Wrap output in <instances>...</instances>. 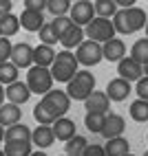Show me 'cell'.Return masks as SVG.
<instances>
[{
    "label": "cell",
    "instance_id": "1",
    "mask_svg": "<svg viewBox=\"0 0 148 156\" xmlns=\"http://www.w3.org/2000/svg\"><path fill=\"white\" fill-rule=\"evenodd\" d=\"M146 11L139 7H128V9H117V13L111 18V22L115 27V33L122 35H131L137 33L139 29H144L146 24Z\"/></svg>",
    "mask_w": 148,
    "mask_h": 156
},
{
    "label": "cell",
    "instance_id": "2",
    "mask_svg": "<svg viewBox=\"0 0 148 156\" xmlns=\"http://www.w3.org/2000/svg\"><path fill=\"white\" fill-rule=\"evenodd\" d=\"M95 90V77L91 70H78L69 81H66V95L69 99H75V101H84L91 92Z\"/></svg>",
    "mask_w": 148,
    "mask_h": 156
},
{
    "label": "cell",
    "instance_id": "3",
    "mask_svg": "<svg viewBox=\"0 0 148 156\" xmlns=\"http://www.w3.org/2000/svg\"><path fill=\"white\" fill-rule=\"evenodd\" d=\"M49 70H51L53 81H62V84H66V81L78 73L75 53H71V51H60V53H55V59H53V64L49 66Z\"/></svg>",
    "mask_w": 148,
    "mask_h": 156
},
{
    "label": "cell",
    "instance_id": "4",
    "mask_svg": "<svg viewBox=\"0 0 148 156\" xmlns=\"http://www.w3.org/2000/svg\"><path fill=\"white\" fill-rule=\"evenodd\" d=\"M25 84L29 86L31 95H47V92L53 88V77H51L49 68L42 66H31L27 68V81Z\"/></svg>",
    "mask_w": 148,
    "mask_h": 156
},
{
    "label": "cell",
    "instance_id": "5",
    "mask_svg": "<svg viewBox=\"0 0 148 156\" xmlns=\"http://www.w3.org/2000/svg\"><path fill=\"white\" fill-rule=\"evenodd\" d=\"M84 35H86L91 42H108V40H113L115 37V27H113V22L111 20H106V18H97L95 16L91 22L84 27Z\"/></svg>",
    "mask_w": 148,
    "mask_h": 156
},
{
    "label": "cell",
    "instance_id": "6",
    "mask_svg": "<svg viewBox=\"0 0 148 156\" xmlns=\"http://www.w3.org/2000/svg\"><path fill=\"white\" fill-rule=\"evenodd\" d=\"M44 106L55 114V117H66V112H69V108H71V99H69V95L64 90H58V88H51L47 95H42V99H40Z\"/></svg>",
    "mask_w": 148,
    "mask_h": 156
},
{
    "label": "cell",
    "instance_id": "7",
    "mask_svg": "<svg viewBox=\"0 0 148 156\" xmlns=\"http://www.w3.org/2000/svg\"><path fill=\"white\" fill-rule=\"evenodd\" d=\"M75 59L82 66H95L102 62V44L84 40V42L75 48Z\"/></svg>",
    "mask_w": 148,
    "mask_h": 156
},
{
    "label": "cell",
    "instance_id": "8",
    "mask_svg": "<svg viewBox=\"0 0 148 156\" xmlns=\"http://www.w3.org/2000/svg\"><path fill=\"white\" fill-rule=\"evenodd\" d=\"M69 18L75 27H86L91 20L95 18V9H93V2L89 0H80V2H73L71 9H69Z\"/></svg>",
    "mask_w": 148,
    "mask_h": 156
},
{
    "label": "cell",
    "instance_id": "9",
    "mask_svg": "<svg viewBox=\"0 0 148 156\" xmlns=\"http://www.w3.org/2000/svg\"><path fill=\"white\" fill-rule=\"evenodd\" d=\"M9 62L20 70V68H31L33 66V46L29 42H20L11 46V57Z\"/></svg>",
    "mask_w": 148,
    "mask_h": 156
},
{
    "label": "cell",
    "instance_id": "10",
    "mask_svg": "<svg viewBox=\"0 0 148 156\" xmlns=\"http://www.w3.org/2000/svg\"><path fill=\"white\" fill-rule=\"evenodd\" d=\"M124 130H126L124 117L117 114V112H111V114H106V119H104V128H102L100 134L108 141V139H115V136H122Z\"/></svg>",
    "mask_w": 148,
    "mask_h": 156
},
{
    "label": "cell",
    "instance_id": "11",
    "mask_svg": "<svg viewBox=\"0 0 148 156\" xmlns=\"http://www.w3.org/2000/svg\"><path fill=\"white\" fill-rule=\"evenodd\" d=\"M29 97H31V90H29V86L25 84V81H20V79L13 81V84H9V86H5V99L9 103L22 106V103L29 101Z\"/></svg>",
    "mask_w": 148,
    "mask_h": 156
},
{
    "label": "cell",
    "instance_id": "12",
    "mask_svg": "<svg viewBox=\"0 0 148 156\" xmlns=\"http://www.w3.org/2000/svg\"><path fill=\"white\" fill-rule=\"evenodd\" d=\"M51 130H53V136L58 139V141H62V143H66L69 139H73L75 136V121L73 119H69V117H60V119H55L53 121V126H51Z\"/></svg>",
    "mask_w": 148,
    "mask_h": 156
},
{
    "label": "cell",
    "instance_id": "13",
    "mask_svg": "<svg viewBox=\"0 0 148 156\" xmlns=\"http://www.w3.org/2000/svg\"><path fill=\"white\" fill-rule=\"evenodd\" d=\"M117 75L122 79H126L128 84L137 81V79H142V64H137L133 57H122L117 62Z\"/></svg>",
    "mask_w": 148,
    "mask_h": 156
},
{
    "label": "cell",
    "instance_id": "14",
    "mask_svg": "<svg viewBox=\"0 0 148 156\" xmlns=\"http://www.w3.org/2000/svg\"><path fill=\"white\" fill-rule=\"evenodd\" d=\"M122 57H126V44H124V40L113 37V40H108V42L102 44V59L120 62Z\"/></svg>",
    "mask_w": 148,
    "mask_h": 156
},
{
    "label": "cell",
    "instance_id": "15",
    "mask_svg": "<svg viewBox=\"0 0 148 156\" xmlns=\"http://www.w3.org/2000/svg\"><path fill=\"white\" fill-rule=\"evenodd\" d=\"M128 95H131V84H128L126 79L115 77V79L108 81V86H106V97H108V101H124Z\"/></svg>",
    "mask_w": 148,
    "mask_h": 156
},
{
    "label": "cell",
    "instance_id": "16",
    "mask_svg": "<svg viewBox=\"0 0 148 156\" xmlns=\"http://www.w3.org/2000/svg\"><path fill=\"white\" fill-rule=\"evenodd\" d=\"M108 106H111V101L106 97V92H102V90H93L91 95L84 99V108H86V112H102V114H106Z\"/></svg>",
    "mask_w": 148,
    "mask_h": 156
},
{
    "label": "cell",
    "instance_id": "17",
    "mask_svg": "<svg viewBox=\"0 0 148 156\" xmlns=\"http://www.w3.org/2000/svg\"><path fill=\"white\" fill-rule=\"evenodd\" d=\"M18 22L25 31H29V33H38L42 29V24H44V16L40 11H29V9H25V11L18 16Z\"/></svg>",
    "mask_w": 148,
    "mask_h": 156
},
{
    "label": "cell",
    "instance_id": "18",
    "mask_svg": "<svg viewBox=\"0 0 148 156\" xmlns=\"http://www.w3.org/2000/svg\"><path fill=\"white\" fill-rule=\"evenodd\" d=\"M53 141H55V136H53L51 126H38L36 130H31V145H36V147H40V150L51 147Z\"/></svg>",
    "mask_w": 148,
    "mask_h": 156
},
{
    "label": "cell",
    "instance_id": "19",
    "mask_svg": "<svg viewBox=\"0 0 148 156\" xmlns=\"http://www.w3.org/2000/svg\"><path fill=\"white\" fill-rule=\"evenodd\" d=\"M20 117H22V110H20V106H16V103H2L0 106V126L2 128H9V126H16V123H20Z\"/></svg>",
    "mask_w": 148,
    "mask_h": 156
},
{
    "label": "cell",
    "instance_id": "20",
    "mask_svg": "<svg viewBox=\"0 0 148 156\" xmlns=\"http://www.w3.org/2000/svg\"><path fill=\"white\" fill-rule=\"evenodd\" d=\"M16 141V143H31V128L25 123H16V126L5 128V143Z\"/></svg>",
    "mask_w": 148,
    "mask_h": 156
},
{
    "label": "cell",
    "instance_id": "21",
    "mask_svg": "<svg viewBox=\"0 0 148 156\" xmlns=\"http://www.w3.org/2000/svg\"><path fill=\"white\" fill-rule=\"evenodd\" d=\"M102 147H104V154L106 156H126V154H131V143L124 136L108 139L106 145H102Z\"/></svg>",
    "mask_w": 148,
    "mask_h": 156
},
{
    "label": "cell",
    "instance_id": "22",
    "mask_svg": "<svg viewBox=\"0 0 148 156\" xmlns=\"http://www.w3.org/2000/svg\"><path fill=\"white\" fill-rule=\"evenodd\" d=\"M55 59V51L53 46H47V44H38L33 46V66H42V68H49Z\"/></svg>",
    "mask_w": 148,
    "mask_h": 156
},
{
    "label": "cell",
    "instance_id": "23",
    "mask_svg": "<svg viewBox=\"0 0 148 156\" xmlns=\"http://www.w3.org/2000/svg\"><path fill=\"white\" fill-rule=\"evenodd\" d=\"M58 42L62 44V46H64V51H71V48H78L82 42H84V29L82 27H75V24H73L69 31H66V33L64 35H60V40H58Z\"/></svg>",
    "mask_w": 148,
    "mask_h": 156
},
{
    "label": "cell",
    "instance_id": "24",
    "mask_svg": "<svg viewBox=\"0 0 148 156\" xmlns=\"http://www.w3.org/2000/svg\"><path fill=\"white\" fill-rule=\"evenodd\" d=\"M20 31V22H18V16L13 13H7L0 18V35L2 37H11Z\"/></svg>",
    "mask_w": 148,
    "mask_h": 156
},
{
    "label": "cell",
    "instance_id": "25",
    "mask_svg": "<svg viewBox=\"0 0 148 156\" xmlns=\"http://www.w3.org/2000/svg\"><path fill=\"white\" fill-rule=\"evenodd\" d=\"M33 117H36V121H38V126H53V121L60 119V117H55V114L51 112L42 101H38L36 106H33Z\"/></svg>",
    "mask_w": 148,
    "mask_h": 156
},
{
    "label": "cell",
    "instance_id": "26",
    "mask_svg": "<svg viewBox=\"0 0 148 156\" xmlns=\"http://www.w3.org/2000/svg\"><path fill=\"white\" fill-rule=\"evenodd\" d=\"M86 145H89L86 136L75 134L73 139H69V141L64 143V152H66V156H82V152L86 150Z\"/></svg>",
    "mask_w": 148,
    "mask_h": 156
},
{
    "label": "cell",
    "instance_id": "27",
    "mask_svg": "<svg viewBox=\"0 0 148 156\" xmlns=\"http://www.w3.org/2000/svg\"><path fill=\"white\" fill-rule=\"evenodd\" d=\"M128 114H131V119L137 121V123H146L148 121V101L144 99H135L131 103V108H128Z\"/></svg>",
    "mask_w": 148,
    "mask_h": 156
},
{
    "label": "cell",
    "instance_id": "28",
    "mask_svg": "<svg viewBox=\"0 0 148 156\" xmlns=\"http://www.w3.org/2000/svg\"><path fill=\"white\" fill-rule=\"evenodd\" d=\"M93 9H95V16L97 18H106V20H111L117 13V5H115L113 0H95Z\"/></svg>",
    "mask_w": 148,
    "mask_h": 156
},
{
    "label": "cell",
    "instance_id": "29",
    "mask_svg": "<svg viewBox=\"0 0 148 156\" xmlns=\"http://www.w3.org/2000/svg\"><path fill=\"white\" fill-rule=\"evenodd\" d=\"M5 156H29L33 152V145L31 143H16V141H9L5 143Z\"/></svg>",
    "mask_w": 148,
    "mask_h": 156
},
{
    "label": "cell",
    "instance_id": "30",
    "mask_svg": "<svg viewBox=\"0 0 148 156\" xmlns=\"http://www.w3.org/2000/svg\"><path fill=\"white\" fill-rule=\"evenodd\" d=\"M131 57L137 62V64H146L148 62V37H142V40H137V42L133 44L131 48Z\"/></svg>",
    "mask_w": 148,
    "mask_h": 156
},
{
    "label": "cell",
    "instance_id": "31",
    "mask_svg": "<svg viewBox=\"0 0 148 156\" xmlns=\"http://www.w3.org/2000/svg\"><path fill=\"white\" fill-rule=\"evenodd\" d=\"M18 75H20V70L11 64V62L0 64V84L2 86H9V84H13V81H18Z\"/></svg>",
    "mask_w": 148,
    "mask_h": 156
},
{
    "label": "cell",
    "instance_id": "32",
    "mask_svg": "<svg viewBox=\"0 0 148 156\" xmlns=\"http://www.w3.org/2000/svg\"><path fill=\"white\" fill-rule=\"evenodd\" d=\"M104 119H106V114H102V112H86V117H84V126H86V130L100 134L102 128H104Z\"/></svg>",
    "mask_w": 148,
    "mask_h": 156
},
{
    "label": "cell",
    "instance_id": "33",
    "mask_svg": "<svg viewBox=\"0 0 148 156\" xmlns=\"http://www.w3.org/2000/svg\"><path fill=\"white\" fill-rule=\"evenodd\" d=\"M71 0H47V9L53 18H60V16H69V9H71Z\"/></svg>",
    "mask_w": 148,
    "mask_h": 156
},
{
    "label": "cell",
    "instance_id": "34",
    "mask_svg": "<svg viewBox=\"0 0 148 156\" xmlns=\"http://www.w3.org/2000/svg\"><path fill=\"white\" fill-rule=\"evenodd\" d=\"M38 33H40V42H42V44H47V46H53V44H58V35H55L53 27H51V22H44V24H42V29L38 31Z\"/></svg>",
    "mask_w": 148,
    "mask_h": 156
},
{
    "label": "cell",
    "instance_id": "35",
    "mask_svg": "<svg viewBox=\"0 0 148 156\" xmlns=\"http://www.w3.org/2000/svg\"><path fill=\"white\" fill-rule=\"evenodd\" d=\"M51 27H53L55 35H58V40H60V35H64L66 31L73 27V22H71L69 16H60V18H53V20H51Z\"/></svg>",
    "mask_w": 148,
    "mask_h": 156
},
{
    "label": "cell",
    "instance_id": "36",
    "mask_svg": "<svg viewBox=\"0 0 148 156\" xmlns=\"http://www.w3.org/2000/svg\"><path fill=\"white\" fill-rule=\"evenodd\" d=\"M11 40L9 37H0V64H5V62H9V57H11Z\"/></svg>",
    "mask_w": 148,
    "mask_h": 156
},
{
    "label": "cell",
    "instance_id": "37",
    "mask_svg": "<svg viewBox=\"0 0 148 156\" xmlns=\"http://www.w3.org/2000/svg\"><path fill=\"white\" fill-rule=\"evenodd\" d=\"M135 92H137V99H144V101H148V77L137 79Z\"/></svg>",
    "mask_w": 148,
    "mask_h": 156
},
{
    "label": "cell",
    "instance_id": "38",
    "mask_svg": "<svg viewBox=\"0 0 148 156\" xmlns=\"http://www.w3.org/2000/svg\"><path fill=\"white\" fill-rule=\"evenodd\" d=\"M25 9H29V11H44L47 9V0H25Z\"/></svg>",
    "mask_w": 148,
    "mask_h": 156
},
{
    "label": "cell",
    "instance_id": "39",
    "mask_svg": "<svg viewBox=\"0 0 148 156\" xmlns=\"http://www.w3.org/2000/svg\"><path fill=\"white\" fill-rule=\"evenodd\" d=\"M82 156H106L104 154V147L97 143H93V145H86V150L82 152Z\"/></svg>",
    "mask_w": 148,
    "mask_h": 156
},
{
    "label": "cell",
    "instance_id": "40",
    "mask_svg": "<svg viewBox=\"0 0 148 156\" xmlns=\"http://www.w3.org/2000/svg\"><path fill=\"white\" fill-rule=\"evenodd\" d=\"M115 5H117V9H128L137 5V0H115Z\"/></svg>",
    "mask_w": 148,
    "mask_h": 156
},
{
    "label": "cell",
    "instance_id": "41",
    "mask_svg": "<svg viewBox=\"0 0 148 156\" xmlns=\"http://www.w3.org/2000/svg\"><path fill=\"white\" fill-rule=\"evenodd\" d=\"M11 9H13V5H11V2H0V18L7 16V13H13Z\"/></svg>",
    "mask_w": 148,
    "mask_h": 156
},
{
    "label": "cell",
    "instance_id": "42",
    "mask_svg": "<svg viewBox=\"0 0 148 156\" xmlns=\"http://www.w3.org/2000/svg\"><path fill=\"white\" fill-rule=\"evenodd\" d=\"M29 156H49V154H47L44 150H36V152H31Z\"/></svg>",
    "mask_w": 148,
    "mask_h": 156
},
{
    "label": "cell",
    "instance_id": "43",
    "mask_svg": "<svg viewBox=\"0 0 148 156\" xmlns=\"http://www.w3.org/2000/svg\"><path fill=\"white\" fill-rule=\"evenodd\" d=\"M2 103H5V86L0 84V106H2Z\"/></svg>",
    "mask_w": 148,
    "mask_h": 156
},
{
    "label": "cell",
    "instance_id": "44",
    "mask_svg": "<svg viewBox=\"0 0 148 156\" xmlns=\"http://www.w3.org/2000/svg\"><path fill=\"white\" fill-rule=\"evenodd\" d=\"M142 77H148V62L142 66Z\"/></svg>",
    "mask_w": 148,
    "mask_h": 156
},
{
    "label": "cell",
    "instance_id": "45",
    "mask_svg": "<svg viewBox=\"0 0 148 156\" xmlns=\"http://www.w3.org/2000/svg\"><path fill=\"white\" fill-rule=\"evenodd\" d=\"M2 141H5V128L0 126V143H2Z\"/></svg>",
    "mask_w": 148,
    "mask_h": 156
},
{
    "label": "cell",
    "instance_id": "46",
    "mask_svg": "<svg viewBox=\"0 0 148 156\" xmlns=\"http://www.w3.org/2000/svg\"><path fill=\"white\" fill-rule=\"evenodd\" d=\"M144 29H146V37H148V18H146V24H144Z\"/></svg>",
    "mask_w": 148,
    "mask_h": 156
},
{
    "label": "cell",
    "instance_id": "47",
    "mask_svg": "<svg viewBox=\"0 0 148 156\" xmlns=\"http://www.w3.org/2000/svg\"><path fill=\"white\" fill-rule=\"evenodd\" d=\"M0 2H11V0H0Z\"/></svg>",
    "mask_w": 148,
    "mask_h": 156
},
{
    "label": "cell",
    "instance_id": "48",
    "mask_svg": "<svg viewBox=\"0 0 148 156\" xmlns=\"http://www.w3.org/2000/svg\"><path fill=\"white\" fill-rule=\"evenodd\" d=\"M142 156H148V150H146V152H144V154H142Z\"/></svg>",
    "mask_w": 148,
    "mask_h": 156
},
{
    "label": "cell",
    "instance_id": "49",
    "mask_svg": "<svg viewBox=\"0 0 148 156\" xmlns=\"http://www.w3.org/2000/svg\"><path fill=\"white\" fill-rule=\"evenodd\" d=\"M0 156H5V152H2V150H0Z\"/></svg>",
    "mask_w": 148,
    "mask_h": 156
},
{
    "label": "cell",
    "instance_id": "50",
    "mask_svg": "<svg viewBox=\"0 0 148 156\" xmlns=\"http://www.w3.org/2000/svg\"><path fill=\"white\" fill-rule=\"evenodd\" d=\"M126 156H137V154H126Z\"/></svg>",
    "mask_w": 148,
    "mask_h": 156
},
{
    "label": "cell",
    "instance_id": "51",
    "mask_svg": "<svg viewBox=\"0 0 148 156\" xmlns=\"http://www.w3.org/2000/svg\"><path fill=\"white\" fill-rule=\"evenodd\" d=\"M71 2H80V0H71Z\"/></svg>",
    "mask_w": 148,
    "mask_h": 156
},
{
    "label": "cell",
    "instance_id": "52",
    "mask_svg": "<svg viewBox=\"0 0 148 156\" xmlns=\"http://www.w3.org/2000/svg\"><path fill=\"white\" fill-rule=\"evenodd\" d=\"M146 139H148V134H146Z\"/></svg>",
    "mask_w": 148,
    "mask_h": 156
},
{
    "label": "cell",
    "instance_id": "53",
    "mask_svg": "<svg viewBox=\"0 0 148 156\" xmlns=\"http://www.w3.org/2000/svg\"><path fill=\"white\" fill-rule=\"evenodd\" d=\"M113 2H115V0H113Z\"/></svg>",
    "mask_w": 148,
    "mask_h": 156
},
{
    "label": "cell",
    "instance_id": "54",
    "mask_svg": "<svg viewBox=\"0 0 148 156\" xmlns=\"http://www.w3.org/2000/svg\"><path fill=\"white\" fill-rule=\"evenodd\" d=\"M0 37H2V35H0Z\"/></svg>",
    "mask_w": 148,
    "mask_h": 156
},
{
    "label": "cell",
    "instance_id": "55",
    "mask_svg": "<svg viewBox=\"0 0 148 156\" xmlns=\"http://www.w3.org/2000/svg\"><path fill=\"white\" fill-rule=\"evenodd\" d=\"M64 156H66V154H64Z\"/></svg>",
    "mask_w": 148,
    "mask_h": 156
}]
</instances>
